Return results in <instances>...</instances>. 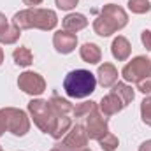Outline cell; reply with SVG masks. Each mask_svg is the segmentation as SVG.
Returning a JSON list of instances; mask_svg holds the SVG:
<instances>
[{"label":"cell","mask_w":151,"mask_h":151,"mask_svg":"<svg viewBox=\"0 0 151 151\" xmlns=\"http://www.w3.org/2000/svg\"><path fill=\"white\" fill-rule=\"evenodd\" d=\"M2 62H4V49L0 47V65H2Z\"/></svg>","instance_id":"4dcf8cb0"},{"label":"cell","mask_w":151,"mask_h":151,"mask_svg":"<svg viewBox=\"0 0 151 151\" xmlns=\"http://www.w3.org/2000/svg\"><path fill=\"white\" fill-rule=\"evenodd\" d=\"M141 118L148 127H151V95L141 102Z\"/></svg>","instance_id":"603a6c76"},{"label":"cell","mask_w":151,"mask_h":151,"mask_svg":"<svg viewBox=\"0 0 151 151\" xmlns=\"http://www.w3.org/2000/svg\"><path fill=\"white\" fill-rule=\"evenodd\" d=\"M55 2H56V7H58V9H62V11H70V9H74L76 5H77L79 0H55Z\"/></svg>","instance_id":"d4e9b609"},{"label":"cell","mask_w":151,"mask_h":151,"mask_svg":"<svg viewBox=\"0 0 151 151\" xmlns=\"http://www.w3.org/2000/svg\"><path fill=\"white\" fill-rule=\"evenodd\" d=\"M99 109L104 116H113V114H118L119 111L125 109V104L121 102V99L116 95V93H109L106 97H102L100 104H99Z\"/></svg>","instance_id":"8fae6325"},{"label":"cell","mask_w":151,"mask_h":151,"mask_svg":"<svg viewBox=\"0 0 151 151\" xmlns=\"http://www.w3.org/2000/svg\"><path fill=\"white\" fill-rule=\"evenodd\" d=\"M137 90L141 91V93H151V74L148 76V77H144L142 81H139L137 83Z\"/></svg>","instance_id":"cb8c5ba5"},{"label":"cell","mask_w":151,"mask_h":151,"mask_svg":"<svg viewBox=\"0 0 151 151\" xmlns=\"http://www.w3.org/2000/svg\"><path fill=\"white\" fill-rule=\"evenodd\" d=\"M12 23L19 28V30H30V28H37V30H53L58 25V16L55 11L51 9H37V7H30V9H23L19 12L14 14Z\"/></svg>","instance_id":"6da1fadb"},{"label":"cell","mask_w":151,"mask_h":151,"mask_svg":"<svg viewBox=\"0 0 151 151\" xmlns=\"http://www.w3.org/2000/svg\"><path fill=\"white\" fill-rule=\"evenodd\" d=\"M51 151H63V150H62L60 146H56V148H53V150H51Z\"/></svg>","instance_id":"1f68e13d"},{"label":"cell","mask_w":151,"mask_h":151,"mask_svg":"<svg viewBox=\"0 0 151 151\" xmlns=\"http://www.w3.org/2000/svg\"><path fill=\"white\" fill-rule=\"evenodd\" d=\"M12 58H14V63L19 65V67H28V65H32V62H34L32 51H30L28 47H25V46L16 47V49L12 51Z\"/></svg>","instance_id":"2e32d148"},{"label":"cell","mask_w":151,"mask_h":151,"mask_svg":"<svg viewBox=\"0 0 151 151\" xmlns=\"http://www.w3.org/2000/svg\"><path fill=\"white\" fill-rule=\"evenodd\" d=\"M99 106H97V102H91V100H88V102H81V104H77L74 107V111H72V114H74L76 118H86L88 114L91 113V111H95Z\"/></svg>","instance_id":"ffe728a7"},{"label":"cell","mask_w":151,"mask_h":151,"mask_svg":"<svg viewBox=\"0 0 151 151\" xmlns=\"http://www.w3.org/2000/svg\"><path fill=\"white\" fill-rule=\"evenodd\" d=\"M18 86L19 90H23L28 95H42L46 91V81L39 72H32V70H25L23 74L18 77Z\"/></svg>","instance_id":"9c48e42d"},{"label":"cell","mask_w":151,"mask_h":151,"mask_svg":"<svg viewBox=\"0 0 151 151\" xmlns=\"http://www.w3.org/2000/svg\"><path fill=\"white\" fill-rule=\"evenodd\" d=\"M7 27H9V23H7V18H5V16L0 12V32H4Z\"/></svg>","instance_id":"83f0119b"},{"label":"cell","mask_w":151,"mask_h":151,"mask_svg":"<svg viewBox=\"0 0 151 151\" xmlns=\"http://www.w3.org/2000/svg\"><path fill=\"white\" fill-rule=\"evenodd\" d=\"M86 27H88V19H86L84 14L72 12V14H67L63 18V30H67V32L76 34V32H79V30H83Z\"/></svg>","instance_id":"5bb4252c"},{"label":"cell","mask_w":151,"mask_h":151,"mask_svg":"<svg viewBox=\"0 0 151 151\" xmlns=\"http://www.w3.org/2000/svg\"><path fill=\"white\" fill-rule=\"evenodd\" d=\"M53 46L58 53L62 55H69L72 53L77 46V35L72 32H67V30H58L55 35H53Z\"/></svg>","instance_id":"30bf717a"},{"label":"cell","mask_w":151,"mask_h":151,"mask_svg":"<svg viewBox=\"0 0 151 151\" xmlns=\"http://www.w3.org/2000/svg\"><path fill=\"white\" fill-rule=\"evenodd\" d=\"M99 144H100V148L104 151H114L118 148V144H119V141H118V137L114 135V134H106L100 141H99Z\"/></svg>","instance_id":"7402d4cb"},{"label":"cell","mask_w":151,"mask_h":151,"mask_svg":"<svg viewBox=\"0 0 151 151\" xmlns=\"http://www.w3.org/2000/svg\"><path fill=\"white\" fill-rule=\"evenodd\" d=\"M88 134H86V128L79 123H76L74 127L69 128V132L65 134V139L63 142L60 144V148L63 151H81L88 146Z\"/></svg>","instance_id":"52a82bcc"},{"label":"cell","mask_w":151,"mask_h":151,"mask_svg":"<svg viewBox=\"0 0 151 151\" xmlns=\"http://www.w3.org/2000/svg\"><path fill=\"white\" fill-rule=\"evenodd\" d=\"M49 104L53 106V109L58 114H69V113L74 111V106H72L67 99H62V97H58V95H53V97L49 99Z\"/></svg>","instance_id":"ac0fdd59"},{"label":"cell","mask_w":151,"mask_h":151,"mask_svg":"<svg viewBox=\"0 0 151 151\" xmlns=\"http://www.w3.org/2000/svg\"><path fill=\"white\" fill-rule=\"evenodd\" d=\"M84 119H86V134H88L90 139H93V141H100V139L109 132L107 118L100 113L99 107H97L95 111H91Z\"/></svg>","instance_id":"ba28073f"},{"label":"cell","mask_w":151,"mask_h":151,"mask_svg":"<svg viewBox=\"0 0 151 151\" xmlns=\"http://www.w3.org/2000/svg\"><path fill=\"white\" fill-rule=\"evenodd\" d=\"M128 9L134 14H146L151 11L150 0H128Z\"/></svg>","instance_id":"44dd1931"},{"label":"cell","mask_w":151,"mask_h":151,"mask_svg":"<svg viewBox=\"0 0 151 151\" xmlns=\"http://www.w3.org/2000/svg\"><path fill=\"white\" fill-rule=\"evenodd\" d=\"M139 151H151V139L150 141H144V142L139 146Z\"/></svg>","instance_id":"f1b7e54d"},{"label":"cell","mask_w":151,"mask_h":151,"mask_svg":"<svg viewBox=\"0 0 151 151\" xmlns=\"http://www.w3.org/2000/svg\"><path fill=\"white\" fill-rule=\"evenodd\" d=\"M97 88V77L90 70L76 69L70 70L63 79V90L72 99H84L90 97Z\"/></svg>","instance_id":"3957f363"},{"label":"cell","mask_w":151,"mask_h":151,"mask_svg":"<svg viewBox=\"0 0 151 151\" xmlns=\"http://www.w3.org/2000/svg\"><path fill=\"white\" fill-rule=\"evenodd\" d=\"M2 113L5 116V125H7V130L11 134H14L16 137H23V135L28 134L30 118L27 116L25 111L16 109V107H4Z\"/></svg>","instance_id":"5b68a950"},{"label":"cell","mask_w":151,"mask_h":151,"mask_svg":"<svg viewBox=\"0 0 151 151\" xmlns=\"http://www.w3.org/2000/svg\"><path fill=\"white\" fill-rule=\"evenodd\" d=\"M113 93H116V95L121 99V102L125 104V107H127V106L134 100V97H135L132 86H128L127 83H116L113 86Z\"/></svg>","instance_id":"e0dca14e"},{"label":"cell","mask_w":151,"mask_h":151,"mask_svg":"<svg viewBox=\"0 0 151 151\" xmlns=\"http://www.w3.org/2000/svg\"><path fill=\"white\" fill-rule=\"evenodd\" d=\"M19 35H21V30L14 23H11L4 32H0V44H14L19 39Z\"/></svg>","instance_id":"d6986e66"},{"label":"cell","mask_w":151,"mask_h":151,"mask_svg":"<svg viewBox=\"0 0 151 151\" xmlns=\"http://www.w3.org/2000/svg\"><path fill=\"white\" fill-rule=\"evenodd\" d=\"M128 23V16L123 7L116 4H107L102 7L100 16L93 21V30L100 37H109L114 32L125 28Z\"/></svg>","instance_id":"7a4b0ae2"},{"label":"cell","mask_w":151,"mask_h":151,"mask_svg":"<svg viewBox=\"0 0 151 151\" xmlns=\"http://www.w3.org/2000/svg\"><path fill=\"white\" fill-rule=\"evenodd\" d=\"M5 130H7V125H5V116H4L2 109H0V137L5 134Z\"/></svg>","instance_id":"4316f807"},{"label":"cell","mask_w":151,"mask_h":151,"mask_svg":"<svg viewBox=\"0 0 151 151\" xmlns=\"http://www.w3.org/2000/svg\"><path fill=\"white\" fill-rule=\"evenodd\" d=\"M141 40H142V44H144V47L151 51V30H142V34H141Z\"/></svg>","instance_id":"484cf974"},{"label":"cell","mask_w":151,"mask_h":151,"mask_svg":"<svg viewBox=\"0 0 151 151\" xmlns=\"http://www.w3.org/2000/svg\"><path fill=\"white\" fill-rule=\"evenodd\" d=\"M97 77L104 88H111L118 83V69L113 63H102L97 70Z\"/></svg>","instance_id":"7c38bea8"},{"label":"cell","mask_w":151,"mask_h":151,"mask_svg":"<svg viewBox=\"0 0 151 151\" xmlns=\"http://www.w3.org/2000/svg\"><path fill=\"white\" fill-rule=\"evenodd\" d=\"M25 5H30V7H35V5H40L42 0H23Z\"/></svg>","instance_id":"f546056e"},{"label":"cell","mask_w":151,"mask_h":151,"mask_svg":"<svg viewBox=\"0 0 151 151\" xmlns=\"http://www.w3.org/2000/svg\"><path fill=\"white\" fill-rule=\"evenodd\" d=\"M150 74H151V60L146 58V56H135L121 70V76L127 83H139Z\"/></svg>","instance_id":"8992f818"},{"label":"cell","mask_w":151,"mask_h":151,"mask_svg":"<svg viewBox=\"0 0 151 151\" xmlns=\"http://www.w3.org/2000/svg\"><path fill=\"white\" fill-rule=\"evenodd\" d=\"M0 151H4V150H2V148H0Z\"/></svg>","instance_id":"836d02e7"},{"label":"cell","mask_w":151,"mask_h":151,"mask_svg":"<svg viewBox=\"0 0 151 151\" xmlns=\"http://www.w3.org/2000/svg\"><path fill=\"white\" fill-rule=\"evenodd\" d=\"M79 55H81V58H83L86 63H90V65L99 63V62L102 60V51H100V47H99L97 44H93V42L83 44L81 49H79Z\"/></svg>","instance_id":"9a60e30c"},{"label":"cell","mask_w":151,"mask_h":151,"mask_svg":"<svg viewBox=\"0 0 151 151\" xmlns=\"http://www.w3.org/2000/svg\"><path fill=\"white\" fill-rule=\"evenodd\" d=\"M81 151H91V150H86V148H84V150H81Z\"/></svg>","instance_id":"d6a6232c"},{"label":"cell","mask_w":151,"mask_h":151,"mask_svg":"<svg viewBox=\"0 0 151 151\" xmlns=\"http://www.w3.org/2000/svg\"><path fill=\"white\" fill-rule=\"evenodd\" d=\"M111 53L118 62H125L132 53V46H130L128 39L123 37V35H118L111 44Z\"/></svg>","instance_id":"4fadbf2b"},{"label":"cell","mask_w":151,"mask_h":151,"mask_svg":"<svg viewBox=\"0 0 151 151\" xmlns=\"http://www.w3.org/2000/svg\"><path fill=\"white\" fill-rule=\"evenodd\" d=\"M28 113L34 123L44 134H49V135H53L62 116H69V114H58L49 104V100H42V99H34L28 102Z\"/></svg>","instance_id":"277c9868"}]
</instances>
